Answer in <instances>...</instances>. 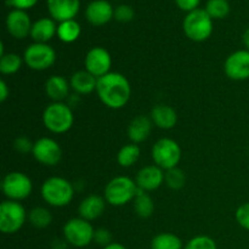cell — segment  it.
<instances>
[{
	"label": "cell",
	"instance_id": "33",
	"mask_svg": "<svg viewBox=\"0 0 249 249\" xmlns=\"http://www.w3.org/2000/svg\"><path fill=\"white\" fill-rule=\"evenodd\" d=\"M134 16H135V11L129 5H119L114 9V18L122 23H128V22L133 21Z\"/></svg>",
	"mask_w": 249,
	"mask_h": 249
},
{
	"label": "cell",
	"instance_id": "22",
	"mask_svg": "<svg viewBox=\"0 0 249 249\" xmlns=\"http://www.w3.org/2000/svg\"><path fill=\"white\" fill-rule=\"evenodd\" d=\"M45 94L53 102H62L68 96L71 84L62 75H51L45 82Z\"/></svg>",
	"mask_w": 249,
	"mask_h": 249
},
{
	"label": "cell",
	"instance_id": "29",
	"mask_svg": "<svg viewBox=\"0 0 249 249\" xmlns=\"http://www.w3.org/2000/svg\"><path fill=\"white\" fill-rule=\"evenodd\" d=\"M28 220L32 226L36 229H45L53 223V215L48 208L36 207L28 214Z\"/></svg>",
	"mask_w": 249,
	"mask_h": 249
},
{
	"label": "cell",
	"instance_id": "18",
	"mask_svg": "<svg viewBox=\"0 0 249 249\" xmlns=\"http://www.w3.org/2000/svg\"><path fill=\"white\" fill-rule=\"evenodd\" d=\"M106 204L107 202L105 197L99 196V195H89L80 202L78 207V213L80 218L88 221L96 220L105 213Z\"/></svg>",
	"mask_w": 249,
	"mask_h": 249
},
{
	"label": "cell",
	"instance_id": "38",
	"mask_svg": "<svg viewBox=\"0 0 249 249\" xmlns=\"http://www.w3.org/2000/svg\"><path fill=\"white\" fill-rule=\"evenodd\" d=\"M199 2H201V0H175L177 6L182 11L187 12V14L198 9Z\"/></svg>",
	"mask_w": 249,
	"mask_h": 249
},
{
	"label": "cell",
	"instance_id": "4",
	"mask_svg": "<svg viewBox=\"0 0 249 249\" xmlns=\"http://www.w3.org/2000/svg\"><path fill=\"white\" fill-rule=\"evenodd\" d=\"M138 194V185L135 180L129 177H116L107 182L104 191V197L107 204L113 207L125 206L134 201Z\"/></svg>",
	"mask_w": 249,
	"mask_h": 249
},
{
	"label": "cell",
	"instance_id": "14",
	"mask_svg": "<svg viewBox=\"0 0 249 249\" xmlns=\"http://www.w3.org/2000/svg\"><path fill=\"white\" fill-rule=\"evenodd\" d=\"M7 33L15 39H24L28 36H31L32 23L31 17L23 10H12L7 14L6 21Z\"/></svg>",
	"mask_w": 249,
	"mask_h": 249
},
{
	"label": "cell",
	"instance_id": "3",
	"mask_svg": "<svg viewBox=\"0 0 249 249\" xmlns=\"http://www.w3.org/2000/svg\"><path fill=\"white\" fill-rule=\"evenodd\" d=\"M74 123L72 108L65 102H51L43 112V124L50 133L65 134Z\"/></svg>",
	"mask_w": 249,
	"mask_h": 249
},
{
	"label": "cell",
	"instance_id": "17",
	"mask_svg": "<svg viewBox=\"0 0 249 249\" xmlns=\"http://www.w3.org/2000/svg\"><path fill=\"white\" fill-rule=\"evenodd\" d=\"M114 17V9L107 0H94L85 10V18L92 26H105Z\"/></svg>",
	"mask_w": 249,
	"mask_h": 249
},
{
	"label": "cell",
	"instance_id": "19",
	"mask_svg": "<svg viewBox=\"0 0 249 249\" xmlns=\"http://www.w3.org/2000/svg\"><path fill=\"white\" fill-rule=\"evenodd\" d=\"M150 118L153 125L163 130H170L174 128L178 123V113L172 106L164 104L156 105L151 109Z\"/></svg>",
	"mask_w": 249,
	"mask_h": 249
},
{
	"label": "cell",
	"instance_id": "16",
	"mask_svg": "<svg viewBox=\"0 0 249 249\" xmlns=\"http://www.w3.org/2000/svg\"><path fill=\"white\" fill-rule=\"evenodd\" d=\"M51 18L58 23L74 19L80 9V0H46Z\"/></svg>",
	"mask_w": 249,
	"mask_h": 249
},
{
	"label": "cell",
	"instance_id": "10",
	"mask_svg": "<svg viewBox=\"0 0 249 249\" xmlns=\"http://www.w3.org/2000/svg\"><path fill=\"white\" fill-rule=\"evenodd\" d=\"M23 61L33 71L49 70L56 62V51L49 44L33 43L24 50Z\"/></svg>",
	"mask_w": 249,
	"mask_h": 249
},
{
	"label": "cell",
	"instance_id": "39",
	"mask_svg": "<svg viewBox=\"0 0 249 249\" xmlns=\"http://www.w3.org/2000/svg\"><path fill=\"white\" fill-rule=\"evenodd\" d=\"M10 95V89L5 80H0V101L5 102Z\"/></svg>",
	"mask_w": 249,
	"mask_h": 249
},
{
	"label": "cell",
	"instance_id": "1",
	"mask_svg": "<svg viewBox=\"0 0 249 249\" xmlns=\"http://www.w3.org/2000/svg\"><path fill=\"white\" fill-rule=\"evenodd\" d=\"M96 92L105 106L111 109H121L130 100L131 87L125 75L118 72H109L97 79Z\"/></svg>",
	"mask_w": 249,
	"mask_h": 249
},
{
	"label": "cell",
	"instance_id": "20",
	"mask_svg": "<svg viewBox=\"0 0 249 249\" xmlns=\"http://www.w3.org/2000/svg\"><path fill=\"white\" fill-rule=\"evenodd\" d=\"M153 123L151 121L150 117L147 116H136L129 123L128 129H126V134H128L129 140L133 143H141L145 140H147L150 136L151 131H152Z\"/></svg>",
	"mask_w": 249,
	"mask_h": 249
},
{
	"label": "cell",
	"instance_id": "35",
	"mask_svg": "<svg viewBox=\"0 0 249 249\" xmlns=\"http://www.w3.org/2000/svg\"><path fill=\"white\" fill-rule=\"evenodd\" d=\"M34 142H32L27 136H18L15 139L14 141V148L16 152L21 153V155H27V153L33 151Z\"/></svg>",
	"mask_w": 249,
	"mask_h": 249
},
{
	"label": "cell",
	"instance_id": "36",
	"mask_svg": "<svg viewBox=\"0 0 249 249\" xmlns=\"http://www.w3.org/2000/svg\"><path fill=\"white\" fill-rule=\"evenodd\" d=\"M94 242L96 245L101 246L102 248L106 247V246L111 245L112 243V235L107 229H97L95 230V235H94Z\"/></svg>",
	"mask_w": 249,
	"mask_h": 249
},
{
	"label": "cell",
	"instance_id": "13",
	"mask_svg": "<svg viewBox=\"0 0 249 249\" xmlns=\"http://www.w3.org/2000/svg\"><path fill=\"white\" fill-rule=\"evenodd\" d=\"M224 72L236 82L249 79V51L245 49L230 53L224 63Z\"/></svg>",
	"mask_w": 249,
	"mask_h": 249
},
{
	"label": "cell",
	"instance_id": "27",
	"mask_svg": "<svg viewBox=\"0 0 249 249\" xmlns=\"http://www.w3.org/2000/svg\"><path fill=\"white\" fill-rule=\"evenodd\" d=\"M151 249H184V245L175 233L160 232L151 241Z\"/></svg>",
	"mask_w": 249,
	"mask_h": 249
},
{
	"label": "cell",
	"instance_id": "26",
	"mask_svg": "<svg viewBox=\"0 0 249 249\" xmlns=\"http://www.w3.org/2000/svg\"><path fill=\"white\" fill-rule=\"evenodd\" d=\"M140 155V147L136 143H126L117 153V163L123 168H130L138 162Z\"/></svg>",
	"mask_w": 249,
	"mask_h": 249
},
{
	"label": "cell",
	"instance_id": "41",
	"mask_svg": "<svg viewBox=\"0 0 249 249\" xmlns=\"http://www.w3.org/2000/svg\"><path fill=\"white\" fill-rule=\"evenodd\" d=\"M102 249H128V248H126L124 245H122V243L112 242L111 245L106 246V247H104Z\"/></svg>",
	"mask_w": 249,
	"mask_h": 249
},
{
	"label": "cell",
	"instance_id": "25",
	"mask_svg": "<svg viewBox=\"0 0 249 249\" xmlns=\"http://www.w3.org/2000/svg\"><path fill=\"white\" fill-rule=\"evenodd\" d=\"M80 33H82V28L75 19L60 22L57 26V36L62 43H74L80 36Z\"/></svg>",
	"mask_w": 249,
	"mask_h": 249
},
{
	"label": "cell",
	"instance_id": "11",
	"mask_svg": "<svg viewBox=\"0 0 249 249\" xmlns=\"http://www.w3.org/2000/svg\"><path fill=\"white\" fill-rule=\"evenodd\" d=\"M34 160L46 167H55L61 162L62 150L56 140L51 138H40L34 142L32 151Z\"/></svg>",
	"mask_w": 249,
	"mask_h": 249
},
{
	"label": "cell",
	"instance_id": "28",
	"mask_svg": "<svg viewBox=\"0 0 249 249\" xmlns=\"http://www.w3.org/2000/svg\"><path fill=\"white\" fill-rule=\"evenodd\" d=\"M23 57L15 53H5L0 56V72L5 75H11L18 72L23 63Z\"/></svg>",
	"mask_w": 249,
	"mask_h": 249
},
{
	"label": "cell",
	"instance_id": "30",
	"mask_svg": "<svg viewBox=\"0 0 249 249\" xmlns=\"http://www.w3.org/2000/svg\"><path fill=\"white\" fill-rule=\"evenodd\" d=\"M204 10L213 19H221L230 12V4L228 0H208Z\"/></svg>",
	"mask_w": 249,
	"mask_h": 249
},
{
	"label": "cell",
	"instance_id": "9",
	"mask_svg": "<svg viewBox=\"0 0 249 249\" xmlns=\"http://www.w3.org/2000/svg\"><path fill=\"white\" fill-rule=\"evenodd\" d=\"M1 191L10 201L21 202L31 196L33 191V182L24 173L10 172L2 178Z\"/></svg>",
	"mask_w": 249,
	"mask_h": 249
},
{
	"label": "cell",
	"instance_id": "8",
	"mask_svg": "<svg viewBox=\"0 0 249 249\" xmlns=\"http://www.w3.org/2000/svg\"><path fill=\"white\" fill-rule=\"evenodd\" d=\"M152 160L157 167L163 170L177 168L181 160V147L175 140L169 138H162L152 146Z\"/></svg>",
	"mask_w": 249,
	"mask_h": 249
},
{
	"label": "cell",
	"instance_id": "5",
	"mask_svg": "<svg viewBox=\"0 0 249 249\" xmlns=\"http://www.w3.org/2000/svg\"><path fill=\"white\" fill-rule=\"evenodd\" d=\"M182 29L190 40L202 43L213 33V18L204 9H196L185 16Z\"/></svg>",
	"mask_w": 249,
	"mask_h": 249
},
{
	"label": "cell",
	"instance_id": "23",
	"mask_svg": "<svg viewBox=\"0 0 249 249\" xmlns=\"http://www.w3.org/2000/svg\"><path fill=\"white\" fill-rule=\"evenodd\" d=\"M71 89L74 90L79 95L91 94L92 91H96L97 78L90 74L88 71H78L73 73L70 79Z\"/></svg>",
	"mask_w": 249,
	"mask_h": 249
},
{
	"label": "cell",
	"instance_id": "31",
	"mask_svg": "<svg viewBox=\"0 0 249 249\" xmlns=\"http://www.w3.org/2000/svg\"><path fill=\"white\" fill-rule=\"evenodd\" d=\"M165 185L172 190H181L186 184V175L180 168L165 170Z\"/></svg>",
	"mask_w": 249,
	"mask_h": 249
},
{
	"label": "cell",
	"instance_id": "12",
	"mask_svg": "<svg viewBox=\"0 0 249 249\" xmlns=\"http://www.w3.org/2000/svg\"><path fill=\"white\" fill-rule=\"evenodd\" d=\"M85 71L96 77L97 79L111 72V53L102 46H94L87 53L84 58Z\"/></svg>",
	"mask_w": 249,
	"mask_h": 249
},
{
	"label": "cell",
	"instance_id": "2",
	"mask_svg": "<svg viewBox=\"0 0 249 249\" xmlns=\"http://www.w3.org/2000/svg\"><path fill=\"white\" fill-rule=\"evenodd\" d=\"M40 194L49 206L62 208L72 202L74 197V186L65 178L51 177L43 182Z\"/></svg>",
	"mask_w": 249,
	"mask_h": 249
},
{
	"label": "cell",
	"instance_id": "24",
	"mask_svg": "<svg viewBox=\"0 0 249 249\" xmlns=\"http://www.w3.org/2000/svg\"><path fill=\"white\" fill-rule=\"evenodd\" d=\"M134 211H135L136 215L142 219L150 218L155 212V202H153L152 197L139 187L138 194L134 199Z\"/></svg>",
	"mask_w": 249,
	"mask_h": 249
},
{
	"label": "cell",
	"instance_id": "7",
	"mask_svg": "<svg viewBox=\"0 0 249 249\" xmlns=\"http://www.w3.org/2000/svg\"><path fill=\"white\" fill-rule=\"evenodd\" d=\"M27 212L19 202L6 201L0 204V231L5 235H14L23 228L26 223Z\"/></svg>",
	"mask_w": 249,
	"mask_h": 249
},
{
	"label": "cell",
	"instance_id": "21",
	"mask_svg": "<svg viewBox=\"0 0 249 249\" xmlns=\"http://www.w3.org/2000/svg\"><path fill=\"white\" fill-rule=\"evenodd\" d=\"M55 36H57V26H56L55 19L43 17V18L36 19L32 26L31 38L34 43L48 44Z\"/></svg>",
	"mask_w": 249,
	"mask_h": 249
},
{
	"label": "cell",
	"instance_id": "6",
	"mask_svg": "<svg viewBox=\"0 0 249 249\" xmlns=\"http://www.w3.org/2000/svg\"><path fill=\"white\" fill-rule=\"evenodd\" d=\"M63 240L75 248L88 247L94 242L95 229L91 223L83 218H72L63 225Z\"/></svg>",
	"mask_w": 249,
	"mask_h": 249
},
{
	"label": "cell",
	"instance_id": "37",
	"mask_svg": "<svg viewBox=\"0 0 249 249\" xmlns=\"http://www.w3.org/2000/svg\"><path fill=\"white\" fill-rule=\"evenodd\" d=\"M36 2L38 0H6L7 6L14 7L15 10H23V11L36 6Z\"/></svg>",
	"mask_w": 249,
	"mask_h": 249
},
{
	"label": "cell",
	"instance_id": "15",
	"mask_svg": "<svg viewBox=\"0 0 249 249\" xmlns=\"http://www.w3.org/2000/svg\"><path fill=\"white\" fill-rule=\"evenodd\" d=\"M165 181V173L162 168L156 164L146 165L138 172L135 182L140 190L145 192L155 191L160 189Z\"/></svg>",
	"mask_w": 249,
	"mask_h": 249
},
{
	"label": "cell",
	"instance_id": "40",
	"mask_svg": "<svg viewBox=\"0 0 249 249\" xmlns=\"http://www.w3.org/2000/svg\"><path fill=\"white\" fill-rule=\"evenodd\" d=\"M68 243L66 240H55L53 243V249H67Z\"/></svg>",
	"mask_w": 249,
	"mask_h": 249
},
{
	"label": "cell",
	"instance_id": "34",
	"mask_svg": "<svg viewBox=\"0 0 249 249\" xmlns=\"http://www.w3.org/2000/svg\"><path fill=\"white\" fill-rule=\"evenodd\" d=\"M235 218L241 228L249 231V202L238 207L235 213Z\"/></svg>",
	"mask_w": 249,
	"mask_h": 249
},
{
	"label": "cell",
	"instance_id": "42",
	"mask_svg": "<svg viewBox=\"0 0 249 249\" xmlns=\"http://www.w3.org/2000/svg\"><path fill=\"white\" fill-rule=\"evenodd\" d=\"M242 41H243V44H245V46H246V50L249 51V28L246 29L245 33H243Z\"/></svg>",
	"mask_w": 249,
	"mask_h": 249
},
{
	"label": "cell",
	"instance_id": "32",
	"mask_svg": "<svg viewBox=\"0 0 249 249\" xmlns=\"http://www.w3.org/2000/svg\"><path fill=\"white\" fill-rule=\"evenodd\" d=\"M184 249H218L215 241L206 235H198L192 237L185 245Z\"/></svg>",
	"mask_w": 249,
	"mask_h": 249
}]
</instances>
